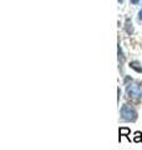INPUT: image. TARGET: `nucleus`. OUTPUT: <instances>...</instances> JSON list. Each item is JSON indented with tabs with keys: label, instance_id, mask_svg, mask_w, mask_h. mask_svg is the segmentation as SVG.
<instances>
[{
	"label": "nucleus",
	"instance_id": "obj_7",
	"mask_svg": "<svg viewBox=\"0 0 142 150\" xmlns=\"http://www.w3.org/2000/svg\"><path fill=\"white\" fill-rule=\"evenodd\" d=\"M131 3H132V4H138L140 0H131Z\"/></svg>",
	"mask_w": 142,
	"mask_h": 150
},
{
	"label": "nucleus",
	"instance_id": "obj_4",
	"mask_svg": "<svg viewBox=\"0 0 142 150\" xmlns=\"http://www.w3.org/2000/svg\"><path fill=\"white\" fill-rule=\"evenodd\" d=\"M130 67L134 69V70H136L137 73H142V67H141V64L138 62H131L130 63Z\"/></svg>",
	"mask_w": 142,
	"mask_h": 150
},
{
	"label": "nucleus",
	"instance_id": "obj_1",
	"mask_svg": "<svg viewBox=\"0 0 142 150\" xmlns=\"http://www.w3.org/2000/svg\"><path fill=\"white\" fill-rule=\"evenodd\" d=\"M121 119L124 121H130L134 123L137 120V111L134 106H131L129 104H125L121 106Z\"/></svg>",
	"mask_w": 142,
	"mask_h": 150
},
{
	"label": "nucleus",
	"instance_id": "obj_2",
	"mask_svg": "<svg viewBox=\"0 0 142 150\" xmlns=\"http://www.w3.org/2000/svg\"><path fill=\"white\" fill-rule=\"evenodd\" d=\"M126 94L129 98H132L135 100H140L142 98V88L138 84H130L126 86Z\"/></svg>",
	"mask_w": 142,
	"mask_h": 150
},
{
	"label": "nucleus",
	"instance_id": "obj_3",
	"mask_svg": "<svg viewBox=\"0 0 142 150\" xmlns=\"http://www.w3.org/2000/svg\"><path fill=\"white\" fill-rule=\"evenodd\" d=\"M130 133H131V130L129 128H120V130H118V134H120V137H118V142H121V138L122 137H126L127 139L130 140Z\"/></svg>",
	"mask_w": 142,
	"mask_h": 150
},
{
	"label": "nucleus",
	"instance_id": "obj_8",
	"mask_svg": "<svg viewBox=\"0 0 142 150\" xmlns=\"http://www.w3.org/2000/svg\"><path fill=\"white\" fill-rule=\"evenodd\" d=\"M138 19L142 20V10H140V13H138Z\"/></svg>",
	"mask_w": 142,
	"mask_h": 150
},
{
	"label": "nucleus",
	"instance_id": "obj_6",
	"mask_svg": "<svg viewBox=\"0 0 142 150\" xmlns=\"http://www.w3.org/2000/svg\"><path fill=\"white\" fill-rule=\"evenodd\" d=\"M117 94H118V98H117V100L120 101V95H121V90H120V88L117 89Z\"/></svg>",
	"mask_w": 142,
	"mask_h": 150
},
{
	"label": "nucleus",
	"instance_id": "obj_5",
	"mask_svg": "<svg viewBox=\"0 0 142 150\" xmlns=\"http://www.w3.org/2000/svg\"><path fill=\"white\" fill-rule=\"evenodd\" d=\"M134 142L135 143H141L142 142V133H141V131H136V133H135Z\"/></svg>",
	"mask_w": 142,
	"mask_h": 150
}]
</instances>
